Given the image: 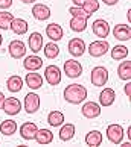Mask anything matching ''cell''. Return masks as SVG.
<instances>
[{
  "mask_svg": "<svg viewBox=\"0 0 131 147\" xmlns=\"http://www.w3.org/2000/svg\"><path fill=\"white\" fill-rule=\"evenodd\" d=\"M25 82H26V85H28L31 90H38V88H40V86L43 85V76L38 74V73L31 71V73L26 74Z\"/></svg>",
  "mask_w": 131,
  "mask_h": 147,
  "instance_id": "cell-19",
  "label": "cell"
},
{
  "mask_svg": "<svg viewBox=\"0 0 131 147\" xmlns=\"http://www.w3.org/2000/svg\"><path fill=\"white\" fill-rule=\"evenodd\" d=\"M85 144L90 147H98L102 144V134L99 130H90L85 135Z\"/></svg>",
  "mask_w": 131,
  "mask_h": 147,
  "instance_id": "cell-24",
  "label": "cell"
},
{
  "mask_svg": "<svg viewBox=\"0 0 131 147\" xmlns=\"http://www.w3.org/2000/svg\"><path fill=\"white\" fill-rule=\"evenodd\" d=\"M46 35L50 38L52 41H59L64 35V30L59 24L50 23V24H47V28H46Z\"/></svg>",
  "mask_w": 131,
  "mask_h": 147,
  "instance_id": "cell-17",
  "label": "cell"
},
{
  "mask_svg": "<svg viewBox=\"0 0 131 147\" xmlns=\"http://www.w3.org/2000/svg\"><path fill=\"white\" fill-rule=\"evenodd\" d=\"M2 109L8 114V115H17L21 109V103L18 99H15V97H8V99H5L3 102V108Z\"/></svg>",
  "mask_w": 131,
  "mask_h": 147,
  "instance_id": "cell-10",
  "label": "cell"
},
{
  "mask_svg": "<svg viewBox=\"0 0 131 147\" xmlns=\"http://www.w3.org/2000/svg\"><path fill=\"white\" fill-rule=\"evenodd\" d=\"M130 146H131V141H130V143H123L122 144V147H130Z\"/></svg>",
  "mask_w": 131,
  "mask_h": 147,
  "instance_id": "cell-43",
  "label": "cell"
},
{
  "mask_svg": "<svg viewBox=\"0 0 131 147\" xmlns=\"http://www.w3.org/2000/svg\"><path fill=\"white\" fill-rule=\"evenodd\" d=\"M102 2L105 3V5H108V6H113V5H116L119 0H102Z\"/></svg>",
  "mask_w": 131,
  "mask_h": 147,
  "instance_id": "cell-37",
  "label": "cell"
},
{
  "mask_svg": "<svg viewBox=\"0 0 131 147\" xmlns=\"http://www.w3.org/2000/svg\"><path fill=\"white\" fill-rule=\"evenodd\" d=\"M69 14L72 17H83V18H89V15L85 14V11L81 8V6H72L69 8Z\"/></svg>",
  "mask_w": 131,
  "mask_h": 147,
  "instance_id": "cell-34",
  "label": "cell"
},
{
  "mask_svg": "<svg viewBox=\"0 0 131 147\" xmlns=\"http://www.w3.org/2000/svg\"><path fill=\"white\" fill-rule=\"evenodd\" d=\"M0 132L3 135H12L17 132V123L14 121V120H6V121H2L0 124Z\"/></svg>",
  "mask_w": 131,
  "mask_h": 147,
  "instance_id": "cell-29",
  "label": "cell"
},
{
  "mask_svg": "<svg viewBox=\"0 0 131 147\" xmlns=\"http://www.w3.org/2000/svg\"><path fill=\"white\" fill-rule=\"evenodd\" d=\"M44 55L49 59H53L59 55V47L57 46V42H49L44 46Z\"/></svg>",
  "mask_w": 131,
  "mask_h": 147,
  "instance_id": "cell-32",
  "label": "cell"
},
{
  "mask_svg": "<svg viewBox=\"0 0 131 147\" xmlns=\"http://www.w3.org/2000/svg\"><path fill=\"white\" fill-rule=\"evenodd\" d=\"M85 52V42L81 38H72L69 41V53L72 56H83Z\"/></svg>",
  "mask_w": 131,
  "mask_h": 147,
  "instance_id": "cell-11",
  "label": "cell"
},
{
  "mask_svg": "<svg viewBox=\"0 0 131 147\" xmlns=\"http://www.w3.org/2000/svg\"><path fill=\"white\" fill-rule=\"evenodd\" d=\"M81 8H83L85 11V14L90 17L91 14L99 9V2H98V0H84V3L81 5Z\"/></svg>",
  "mask_w": 131,
  "mask_h": 147,
  "instance_id": "cell-31",
  "label": "cell"
},
{
  "mask_svg": "<svg viewBox=\"0 0 131 147\" xmlns=\"http://www.w3.org/2000/svg\"><path fill=\"white\" fill-rule=\"evenodd\" d=\"M114 100H116V92L113 88H105L101 91L99 94V103L102 106H111Z\"/></svg>",
  "mask_w": 131,
  "mask_h": 147,
  "instance_id": "cell-18",
  "label": "cell"
},
{
  "mask_svg": "<svg viewBox=\"0 0 131 147\" xmlns=\"http://www.w3.org/2000/svg\"><path fill=\"white\" fill-rule=\"evenodd\" d=\"M37 130H38V127H37L35 123L26 121V123H23L20 126V135H21V138H23V140H28L29 141V140H34L35 138Z\"/></svg>",
  "mask_w": 131,
  "mask_h": 147,
  "instance_id": "cell-13",
  "label": "cell"
},
{
  "mask_svg": "<svg viewBox=\"0 0 131 147\" xmlns=\"http://www.w3.org/2000/svg\"><path fill=\"white\" fill-rule=\"evenodd\" d=\"M2 42H3V36L0 35V46H2Z\"/></svg>",
  "mask_w": 131,
  "mask_h": 147,
  "instance_id": "cell-44",
  "label": "cell"
},
{
  "mask_svg": "<svg viewBox=\"0 0 131 147\" xmlns=\"http://www.w3.org/2000/svg\"><path fill=\"white\" fill-rule=\"evenodd\" d=\"M5 99H6V97H5V96H3V92L0 91V109L3 108V102H5Z\"/></svg>",
  "mask_w": 131,
  "mask_h": 147,
  "instance_id": "cell-38",
  "label": "cell"
},
{
  "mask_svg": "<svg viewBox=\"0 0 131 147\" xmlns=\"http://www.w3.org/2000/svg\"><path fill=\"white\" fill-rule=\"evenodd\" d=\"M61 130H59V138L63 141H70L75 135V126L72 123H67V124H61Z\"/></svg>",
  "mask_w": 131,
  "mask_h": 147,
  "instance_id": "cell-28",
  "label": "cell"
},
{
  "mask_svg": "<svg viewBox=\"0 0 131 147\" xmlns=\"http://www.w3.org/2000/svg\"><path fill=\"white\" fill-rule=\"evenodd\" d=\"M50 14H52L50 8L46 6V5H43V3H37V5H34V8H32V15H34L37 20L44 21L50 17Z\"/></svg>",
  "mask_w": 131,
  "mask_h": 147,
  "instance_id": "cell-15",
  "label": "cell"
},
{
  "mask_svg": "<svg viewBox=\"0 0 131 147\" xmlns=\"http://www.w3.org/2000/svg\"><path fill=\"white\" fill-rule=\"evenodd\" d=\"M12 5V0H0V9H8Z\"/></svg>",
  "mask_w": 131,
  "mask_h": 147,
  "instance_id": "cell-35",
  "label": "cell"
},
{
  "mask_svg": "<svg viewBox=\"0 0 131 147\" xmlns=\"http://www.w3.org/2000/svg\"><path fill=\"white\" fill-rule=\"evenodd\" d=\"M29 47L34 53H38L43 49V35L40 32H32L29 35Z\"/></svg>",
  "mask_w": 131,
  "mask_h": 147,
  "instance_id": "cell-20",
  "label": "cell"
},
{
  "mask_svg": "<svg viewBox=\"0 0 131 147\" xmlns=\"http://www.w3.org/2000/svg\"><path fill=\"white\" fill-rule=\"evenodd\" d=\"M21 2H23V3H34L35 0H21Z\"/></svg>",
  "mask_w": 131,
  "mask_h": 147,
  "instance_id": "cell-41",
  "label": "cell"
},
{
  "mask_svg": "<svg viewBox=\"0 0 131 147\" xmlns=\"http://www.w3.org/2000/svg\"><path fill=\"white\" fill-rule=\"evenodd\" d=\"M128 56V49L125 46H114L111 49V58L114 61H121Z\"/></svg>",
  "mask_w": 131,
  "mask_h": 147,
  "instance_id": "cell-30",
  "label": "cell"
},
{
  "mask_svg": "<svg viewBox=\"0 0 131 147\" xmlns=\"http://www.w3.org/2000/svg\"><path fill=\"white\" fill-rule=\"evenodd\" d=\"M44 78H46L49 85L55 86L61 82V70H59L57 65H47L44 68Z\"/></svg>",
  "mask_w": 131,
  "mask_h": 147,
  "instance_id": "cell-5",
  "label": "cell"
},
{
  "mask_svg": "<svg viewBox=\"0 0 131 147\" xmlns=\"http://www.w3.org/2000/svg\"><path fill=\"white\" fill-rule=\"evenodd\" d=\"M127 135H128V138H130V141H131V127H128V130H127Z\"/></svg>",
  "mask_w": 131,
  "mask_h": 147,
  "instance_id": "cell-40",
  "label": "cell"
},
{
  "mask_svg": "<svg viewBox=\"0 0 131 147\" xmlns=\"http://www.w3.org/2000/svg\"><path fill=\"white\" fill-rule=\"evenodd\" d=\"M72 2L75 3V6H81V5L84 3V0H72Z\"/></svg>",
  "mask_w": 131,
  "mask_h": 147,
  "instance_id": "cell-39",
  "label": "cell"
},
{
  "mask_svg": "<svg viewBox=\"0 0 131 147\" xmlns=\"http://www.w3.org/2000/svg\"><path fill=\"white\" fill-rule=\"evenodd\" d=\"M35 140L38 144H50L53 141V134L49 129H38L35 134Z\"/></svg>",
  "mask_w": 131,
  "mask_h": 147,
  "instance_id": "cell-23",
  "label": "cell"
},
{
  "mask_svg": "<svg viewBox=\"0 0 131 147\" xmlns=\"http://www.w3.org/2000/svg\"><path fill=\"white\" fill-rule=\"evenodd\" d=\"M8 50H9V55L14 59H20L26 55V44L21 40H14L9 42Z\"/></svg>",
  "mask_w": 131,
  "mask_h": 147,
  "instance_id": "cell-7",
  "label": "cell"
},
{
  "mask_svg": "<svg viewBox=\"0 0 131 147\" xmlns=\"http://www.w3.org/2000/svg\"><path fill=\"white\" fill-rule=\"evenodd\" d=\"M64 99L72 105H78V103L84 102L87 99V88L81 84H72L66 86L64 90Z\"/></svg>",
  "mask_w": 131,
  "mask_h": 147,
  "instance_id": "cell-1",
  "label": "cell"
},
{
  "mask_svg": "<svg viewBox=\"0 0 131 147\" xmlns=\"http://www.w3.org/2000/svg\"><path fill=\"white\" fill-rule=\"evenodd\" d=\"M117 76L122 80L131 79V61H122L117 67Z\"/></svg>",
  "mask_w": 131,
  "mask_h": 147,
  "instance_id": "cell-25",
  "label": "cell"
},
{
  "mask_svg": "<svg viewBox=\"0 0 131 147\" xmlns=\"http://www.w3.org/2000/svg\"><path fill=\"white\" fill-rule=\"evenodd\" d=\"M110 50V44H108V41L105 40H101V41H93L89 47V53L93 58H101L104 56L105 53Z\"/></svg>",
  "mask_w": 131,
  "mask_h": 147,
  "instance_id": "cell-3",
  "label": "cell"
},
{
  "mask_svg": "<svg viewBox=\"0 0 131 147\" xmlns=\"http://www.w3.org/2000/svg\"><path fill=\"white\" fill-rule=\"evenodd\" d=\"M64 73L69 76V78H79L83 74V67L78 61L75 59H69V61L64 62Z\"/></svg>",
  "mask_w": 131,
  "mask_h": 147,
  "instance_id": "cell-9",
  "label": "cell"
},
{
  "mask_svg": "<svg viewBox=\"0 0 131 147\" xmlns=\"http://www.w3.org/2000/svg\"><path fill=\"white\" fill-rule=\"evenodd\" d=\"M14 20V15L11 12H0V29H9L11 23Z\"/></svg>",
  "mask_w": 131,
  "mask_h": 147,
  "instance_id": "cell-33",
  "label": "cell"
},
{
  "mask_svg": "<svg viewBox=\"0 0 131 147\" xmlns=\"http://www.w3.org/2000/svg\"><path fill=\"white\" fill-rule=\"evenodd\" d=\"M81 112H83V115L85 118H96L101 115V106L95 102H87L81 108Z\"/></svg>",
  "mask_w": 131,
  "mask_h": 147,
  "instance_id": "cell-12",
  "label": "cell"
},
{
  "mask_svg": "<svg viewBox=\"0 0 131 147\" xmlns=\"http://www.w3.org/2000/svg\"><path fill=\"white\" fill-rule=\"evenodd\" d=\"M25 111L28 114H35L40 109V96L35 94V92H29V94L25 96Z\"/></svg>",
  "mask_w": 131,
  "mask_h": 147,
  "instance_id": "cell-4",
  "label": "cell"
},
{
  "mask_svg": "<svg viewBox=\"0 0 131 147\" xmlns=\"http://www.w3.org/2000/svg\"><path fill=\"white\" fill-rule=\"evenodd\" d=\"M107 138L113 144H121L123 140V127L121 124H110L107 127Z\"/></svg>",
  "mask_w": 131,
  "mask_h": 147,
  "instance_id": "cell-6",
  "label": "cell"
},
{
  "mask_svg": "<svg viewBox=\"0 0 131 147\" xmlns=\"http://www.w3.org/2000/svg\"><path fill=\"white\" fill-rule=\"evenodd\" d=\"M11 29H12L14 34H17V35H25L29 29V24H28V21L23 20V18H14L12 23H11Z\"/></svg>",
  "mask_w": 131,
  "mask_h": 147,
  "instance_id": "cell-22",
  "label": "cell"
},
{
  "mask_svg": "<svg viewBox=\"0 0 131 147\" xmlns=\"http://www.w3.org/2000/svg\"><path fill=\"white\" fill-rule=\"evenodd\" d=\"M6 88H8L11 92H18V91H21V88H23V79H21L20 76H17V74L9 76L8 80H6Z\"/></svg>",
  "mask_w": 131,
  "mask_h": 147,
  "instance_id": "cell-21",
  "label": "cell"
},
{
  "mask_svg": "<svg viewBox=\"0 0 131 147\" xmlns=\"http://www.w3.org/2000/svg\"><path fill=\"white\" fill-rule=\"evenodd\" d=\"M127 17H128V20L131 21V9H128V14H127Z\"/></svg>",
  "mask_w": 131,
  "mask_h": 147,
  "instance_id": "cell-42",
  "label": "cell"
},
{
  "mask_svg": "<svg viewBox=\"0 0 131 147\" xmlns=\"http://www.w3.org/2000/svg\"><path fill=\"white\" fill-rule=\"evenodd\" d=\"M69 26H70V29H72L73 32H83V30H85V28H87V18H83V17H72Z\"/></svg>",
  "mask_w": 131,
  "mask_h": 147,
  "instance_id": "cell-27",
  "label": "cell"
},
{
  "mask_svg": "<svg viewBox=\"0 0 131 147\" xmlns=\"http://www.w3.org/2000/svg\"><path fill=\"white\" fill-rule=\"evenodd\" d=\"M125 94H127V97H131V82L125 85Z\"/></svg>",
  "mask_w": 131,
  "mask_h": 147,
  "instance_id": "cell-36",
  "label": "cell"
},
{
  "mask_svg": "<svg viewBox=\"0 0 131 147\" xmlns=\"http://www.w3.org/2000/svg\"><path fill=\"white\" fill-rule=\"evenodd\" d=\"M90 79L95 86H104L108 80V70L105 67H95L91 70Z\"/></svg>",
  "mask_w": 131,
  "mask_h": 147,
  "instance_id": "cell-2",
  "label": "cell"
},
{
  "mask_svg": "<svg viewBox=\"0 0 131 147\" xmlns=\"http://www.w3.org/2000/svg\"><path fill=\"white\" fill-rule=\"evenodd\" d=\"M91 26H93V34L96 36H99L101 40H105V38L108 36V34H110V24L102 18L95 20Z\"/></svg>",
  "mask_w": 131,
  "mask_h": 147,
  "instance_id": "cell-8",
  "label": "cell"
},
{
  "mask_svg": "<svg viewBox=\"0 0 131 147\" xmlns=\"http://www.w3.org/2000/svg\"><path fill=\"white\" fill-rule=\"evenodd\" d=\"M113 35L119 41H128L131 38V28L128 24H116L113 29Z\"/></svg>",
  "mask_w": 131,
  "mask_h": 147,
  "instance_id": "cell-14",
  "label": "cell"
},
{
  "mask_svg": "<svg viewBox=\"0 0 131 147\" xmlns=\"http://www.w3.org/2000/svg\"><path fill=\"white\" fill-rule=\"evenodd\" d=\"M23 67L28 70V71H37V70H40L43 67V59L37 55L26 56L25 61H23Z\"/></svg>",
  "mask_w": 131,
  "mask_h": 147,
  "instance_id": "cell-16",
  "label": "cell"
},
{
  "mask_svg": "<svg viewBox=\"0 0 131 147\" xmlns=\"http://www.w3.org/2000/svg\"><path fill=\"white\" fill-rule=\"evenodd\" d=\"M47 123L50 124L52 127H58L64 123V114L61 111H52L47 115Z\"/></svg>",
  "mask_w": 131,
  "mask_h": 147,
  "instance_id": "cell-26",
  "label": "cell"
}]
</instances>
